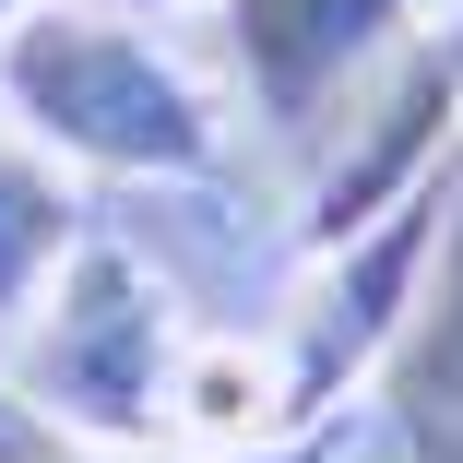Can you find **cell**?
Segmentation results:
<instances>
[{"label": "cell", "mask_w": 463, "mask_h": 463, "mask_svg": "<svg viewBox=\"0 0 463 463\" xmlns=\"http://www.w3.org/2000/svg\"><path fill=\"white\" fill-rule=\"evenodd\" d=\"M71 238H83V214H71V191H60V166H48L36 143L0 131V321L36 309V286L71 261Z\"/></svg>", "instance_id": "6"}, {"label": "cell", "mask_w": 463, "mask_h": 463, "mask_svg": "<svg viewBox=\"0 0 463 463\" xmlns=\"http://www.w3.org/2000/svg\"><path fill=\"white\" fill-rule=\"evenodd\" d=\"M178 309L166 286L119 250V238H71V261L48 273V298H36V356H24V392L83 428V439H155L166 428V392H178Z\"/></svg>", "instance_id": "2"}, {"label": "cell", "mask_w": 463, "mask_h": 463, "mask_svg": "<svg viewBox=\"0 0 463 463\" xmlns=\"http://www.w3.org/2000/svg\"><path fill=\"white\" fill-rule=\"evenodd\" d=\"M404 13L416 0H226V48L273 131H321V108L404 36Z\"/></svg>", "instance_id": "4"}, {"label": "cell", "mask_w": 463, "mask_h": 463, "mask_svg": "<svg viewBox=\"0 0 463 463\" xmlns=\"http://www.w3.org/2000/svg\"><path fill=\"white\" fill-rule=\"evenodd\" d=\"M24 13H48V0H0V36H13V24H24Z\"/></svg>", "instance_id": "7"}, {"label": "cell", "mask_w": 463, "mask_h": 463, "mask_svg": "<svg viewBox=\"0 0 463 463\" xmlns=\"http://www.w3.org/2000/svg\"><path fill=\"white\" fill-rule=\"evenodd\" d=\"M381 404L392 428H463V191H451V226H439V261L381 356Z\"/></svg>", "instance_id": "5"}, {"label": "cell", "mask_w": 463, "mask_h": 463, "mask_svg": "<svg viewBox=\"0 0 463 463\" xmlns=\"http://www.w3.org/2000/svg\"><path fill=\"white\" fill-rule=\"evenodd\" d=\"M451 143H463V0L439 24H416V36H392V71L356 96V119H345V143L321 155V178H309V261L321 250H345L356 226H381L392 203H416L428 178L451 166Z\"/></svg>", "instance_id": "3"}, {"label": "cell", "mask_w": 463, "mask_h": 463, "mask_svg": "<svg viewBox=\"0 0 463 463\" xmlns=\"http://www.w3.org/2000/svg\"><path fill=\"white\" fill-rule=\"evenodd\" d=\"M0 108L24 119L36 155L96 166V178H214L226 166L214 96L131 13H83V0H48L0 36Z\"/></svg>", "instance_id": "1"}]
</instances>
